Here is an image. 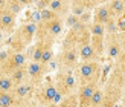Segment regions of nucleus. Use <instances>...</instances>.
<instances>
[{"label":"nucleus","mask_w":125,"mask_h":107,"mask_svg":"<svg viewBox=\"0 0 125 107\" xmlns=\"http://www.w3.org/2000/svg\"><path fill=\"white\" fill-rule=\"evenodd\" d=\"M111 14H110V9H108V6L107 3H99L95 9L92 11V22L93 23H98V24H104L110 22L111 20Z\"/></svg>","instance_id":"14"},{"label":"nucleus","mask_w":125,"mask_h":107,"mask_svg":"<svg viewBox=\"0 0 125 107\" xmlns=\"http://www.w3.org/2000/svg\"><path fill=\"white\" fill-rule=\"evenodd\" d=\"M122 107H125V103H122Z\"/></svg>","instance_id":"35"},{"label":"nucleus","mask_w":125,"mask_h":107,"mask_svg":"<svg viewBox=\"0 0 125 107\" xmlns=\"http://www.w3.org/2000/svg\"><path fill=\"white\" fill-rule=\"evenodd\" d=\"M53 80V84L57 87L58 93L61 95V98H66V96H70L73 93H76L78 89V83H76V78H75L73 72H69V71H57Z\"/></svg>","instance_id":"6"},{"label":"nucleus","mask_w":125,"mask_h":107,"mask_svg":"<svg viewBox=\"0 0 125 107\" xmlns=\"http://www.w3.org/2000/svg\"><path fill=\"white\" fill-rule=\"evenodd\" d=\"M53 107H78V98H76V93H73L70 96H66L62 98L58 104H55Z\"/></svg>","instance_id":"23"},{"label":"nucleus","mask_w":125,"mask_h":107,"mask_svg":"<svg viewBox=\"0 0 125 107\" xmlns=\"http://www.w3.org/2000/svg\"><path fill=\"white\" fill-rule=\"evenodd\" d=\"M3 43H5V35H3L2 32H0V48L3 46Z\"/></svg>","instance_id":"33"},{"label":"nucleus","mask_w":125,"mask_h":107,"mask_svg":"<svg viewBox=\"0 0 125 107\" xmlns=\"http://www.w3.org/2000/svg\"><path fill=\"white\" fill-rule=\"evenodd\" d=\"M14 107H38L34 99H24V101H15Z\"/></svg>","instance_id":"27"},{"label":"nucleus","mask_w":125,"mask_h":107,"mask_svg":"<svg viewBox=\"0 0 125 107\" xmlns=\"http://www.w3.org/2000/svg\"><path fill=\"white\" fill-rule=\"evenodd\" d=\"M104 31H105V37L107 35H115V34H119L117 31V23H116V18H111L110 22H107L104 24Z\"/></svg>","instance_id":"25"},{"label":"nucleus","mask_w":125,"mask_h":107,"mask_svg":"<svg viewBox=\"0 0 125 107\" xmlns=\"http://www.w3.org/2000/svg\"><path fill=\"white\" fill-rule=\"evenodd\" d=\"M104 54L107 55V58L110 60H117L119 55L122 54V43H121V35H107L104 40Z\"/></svg>","instance_id":"9"},{"label":"nucleus","mask_w":125,"mask_h":107,"mask_svg":"<svg viewBox=\"0 0 125 107\" xmlns=\"http://www.w3.org/2000/svg\"><path fill=\"white\" fill-rule=\"evenodd\" d=\"M76 49H78L79 63H84V61H95V60L101 61V60L98 58L96 52L93 51V48H92L90 43H87V45H83V46H79V48H76Z\"/></svg>","instance_id":"16"},{"label":"nucleus","mask_w":125,"mask_h":107,"mask_svg":"<svg viewBox=\"0 0 125 107\" xmlns=\"http://www.w3.org/2000/svg\"><path fill=\"white\" fill-rule=\"evenodd\" d=\"M119 35H121V43H122V51H125V32H122Z\"/></svg>","instance_id":"31"},{"label":"nucleus","mask_w":125,"mask_h":107,"mask_svg":"<svg viewBox=\"0 0 125 107\" xmlns=\"http://www.w3.org/2000/svg\"><path fill=\"white\" fill-rule=\"evenodd\" d=\"M47 9H51L53 14H57L60 18L64 20V17L70 11V2H67V0H49Z\"/></svg>","instance_id":"15"},{"label":"nucleus","mask_w":125,"mask_h":107,"mask_svg":"<svg viewBox=\"0 0 125 107\" xmlns=\"http://www.w3.org/2000/svg\"><path fill=\"white\" fill-rule=\"evenodd\" d=\"M89 31H90V37H98V38H105V31L102 24L98 23H90L89 24Z\"/></svg>","instance_id":"22"},{"label":"nucleus","mask_w":125,"mask_h":107,"mask_svg":"<svg viewBox=\"0 0 125 107\" xmlns=\"http://www.w3.org/2000/svg\"><path fill=\"white\" fill-rule=\"evenodd\" d=\"M122 103H125V92H124V95H122Z\"/></svg>","instance_id":"34"},{"label":"nucleus","mask_w":125,"mask_h":107,"mask_svg":"<svg viewBox=\"0 0 125 107\" xmlns=\"http://www.w3.org/2000/svg\"><path fill=\"white\" fill-rule=\"evenodd\" d=\"M11 52H12V51H11L9 48H8V49H2V51H0V67H3V64L8 61Z\"/></svg>","instance_id":"28"},{"label":"nucleus","mask_w":125,"mask_h":107,"mask_svg":"<svg viewBox=\"0 0 125 107\" xmlns=\"http://www.w3.org/2000/svg\"><path fill=\"white\" fill-rule=\"evenodd\" d=\"M76 23H79V17H76V15H73V14H69L64 17V26H67V29H70V28H73Z\"/></svg>","instance_id":"26"},{"label":"nucleus","mask_w":125,"mask_h":107,"mask_svg":"<svg viewBox=\"0 0 125 107\" xmlns=\"http://www.w3.org/2000/svg\"><path fill=\"white\" fill-rule=\"evenodd\" d=\"M14 90V83L8 75H0V92L5 93H12Z\"/></svg>","instance_id":"21"},{"label":"nucleus","mask_w":125,"mask_h":107,"mask_svg":"<svg viewBox=\"0 0 125 107\" xmlns=\"http://www.w3.org/2000/svg\"><path fill=\"white\" fill-rule=\"evenodd\" d=\"M99 3L96 2H87V0H72L70 2V14L76 15V17H81L85 12H92L93 9L96 8Z\"/></svg>","instance_id":"13"},{"label":"nucleus","mask_w":125,"mask_h":107,"mask_svg":"<svg viewBox=\"0 0 125 107\" xmlns=\"http://www.w3.org/2000/svg\"><path fill=\"white\" fill-rule=\"evenodd\" d=\"M62 29H64V20L62 18H55V20L46 23H37L35 40L55 43V40L62 34Z\"/></svg>","instance_id":"5"},{"label":"nucleus","mask_w":125,"mask_h":107,"mask_svg":"<svg viewBox=\"0 0 125 107\" xmlns=\"http://www.w3.org/2000/svg\"><path fill=\"white\" fill-rule=\"evenodd\" d=\"M102 90H104V101L101 106L116 107V104L121 101L125 92V72L113 66L108 78L105 80V84L102 86Z\"/></svg>","instance_id":"1"},{"label":"nucleus","mask_w":125,"mask_h":107,"mask_svg":"<svg viewBox=\"0 0 125 107\" xmlns=\"http://www.w3.org/2000/svg\"><path fill=\"white\" fill-rule=\"evenodd\" d=\"M53 57H55V52H53V45H49V46H46V48H44V51H43L41 58H40V63L49 67L51 61L53 60Z\"/></svg>","instance_id":"20"},{"label":"nucleus","mask_w":125,"mask_h":107,"mask_svg":"<svg viewBox=\"0 0 125 107\" xmlns=\"http://www.w3.org/2000/svg\"><path fill=\"white\" fill-rule=\"evenodd\" d=\"M110 14L113 18H119L122 15H125V2L124 0H111V2L107 3Z\"/></svg>","instance_id":"17"},{"label":"nucleus","mask_w":125,"mask_h":107,"mask_svg":"<svg viewBox=\"0 0 125 107\" xmlns=\"http://www.w3.org/2000/svg\"><path fill=\"white\" fill-rule=\"evenodd\" d=\"M61 95L58 93L57 87L53 84L52 78L43 80L41 83L35 87L34 92V101L37 103L38 107H53L61 101Z\"/></svg>","instance_id":"3"},{"label":"nucleus","mask_w":125,"mask_h":107,"mask_svg":"<svg viewBox=\"0 0 125 107\" xmlns=\"http://www.w3.org/2000/svg\"><path fill=\"white\" fill-rule=\"evenodd\" d=\"M35 6H37V9H38V11L47 9V6H49V0H40V2H37V3H35Z\"/></svg>","instance_id":"30"},{"label":"nucleus","mask_w":125,"mask_h":107,"mask_svg":"<svg viewBox=\"0 0 125 107\" xmlns=\"http://www.w3.org/2000/svg\"><path fill=\"white\" fill-rule=\"evenodd\" d=\"M35 32H37L35 22H26L20 24L14 31V34L8 38L9 49L12 52H24L35 40Z\"/></svg>","instance_id":"2"},{"label":"nucleus","mask_w":125,"mask_h":107,"mask_svg":"<svg viewBox=\"0 0 125 107\" xmlns=\"http://www.w3.org/2000/svg\"><path fill=\"white\" fill-rule=\"evenodd\" d=\"M79 64L78 49L73 46H62L60 54L57 55V67L58 71H69L75 72V69Z\"/></svg>","instance_id":"7"},{"label":"nucleus","mask_w":125,"mask_h":107,"mask_svg":"<svg viewBox=\"0 0 125 107\" xmlns=\"http://www.w3.org/2000/svg\"><path fill=\"white\" fill-rule=\"evenodd\" d=\"M28 57L24 52H11L8 61L3 64V67H0V75H9L11 72L17 71V69H23L28 66Z\"/></svg>","instance_id":"8"},{"label":"nucleus","mask_w":125,"mask_h":107,"mask_svg":"<svg viewBox=\"0 0 125 107\" xmlns=\"http://www.w3.org/2000/svg\"><path fill=\"white\" fill-rule=\"evenodd\" d=\"M14 95L12 93H5L0 92V107H14Z\"/></svg>","instance_id":"24"},{"label":"nucleus","mask_w":125,"mask_h":107,"mask_svg":"<svg viewBox=\"0 0 125 107\" xmlns=\"http://www.w3.org/2000/svg\"><path fill=\"white\" fill-rule=\"evenodd\" d=\"M75 78H76L78 86L89 84V83H101L102 78V63L101 61H84L79 63L75 69Z\"/></svg>","instance_id":"4"},{"label":"nucleus","mask_w":125,"mask_h":107,"mask_svg":"<svg viewBox=\"0 0 125 107\" xmlns=\"http://www.w3.org/2000/svg\"><path fill=\"white\" fill-rule=\"evenodd\" d=\"M116 23H117V31H119V34L125 32V15L116 18Z\"/></svg>","instance_id":"29"},{"label":"nucleus","mask_w":125,"mask_h":107,"mask_svg":"<svg viewBox=\"0 0 125 107\" xmlns=\"http://www.w3.org/2000/svg\"><path fill=\"white\" fill-rule=\"evenodd\" d=\"M29 2H26V0H6V5H5V9L11 12L12 15H18L20 12L24 9V6H26Z\"/></svg>","instance_id":"18"},{"label":"nucleus","mask_w":125,"mask_h":107,"mask_svg":"<svg viewBox=\"0 0 125 107\" xmlns=\"http://www.w3.org/2000/svg\"><path fill=\"white\" fill-rule=\"evenodd\" d=\"M8 77L12 80L14 86L24 83V81H28V72H26V67H23V69H17V71L11 72V73L8 75Z\"/></svg>","instance_id":"19"},{"label":"nucleus","mask_w":125,"mask_h":107,"mask_svg":"<svg viewBox=\"0 0 125 107\" xmlns=\"http://www.w3.org/2000/svg\"><path fill=\"white\" fill-rule=\"evenodd\" d=\"M5 5H6V0H0V14L5 11Z\"/></svg>","instance_id":"32"},{"label":"nucleus","mask_w":125,"mask_h":107,"mask_svg":"<svg viewBox=\"0 0 125 107\" xmlns=\"http://www.w3.org/2000/svg\"><path fill=\"white\" fill-rule=\"evenodd\" d=\"M49 71V67L41 64V63H35V61H29L26 66V72H28V80L32 84L38 86L43 80H44L46 73Z\"/></svg>","instance_id":"10"},{"label":"nucleus","mask_w":125,"mask_h":107,"mask_svg":"<svg viewBox=\"0 0 125 107\" xmlns=\"http://www.w3.org/2000/svg\"><path fill=\"white\" fill-rule=\"evenodd\" d=\"M15 29H17V17L12 15L11 12H8L5 9L2 14H0V32L9 38V37L14 34Z\"/></svg>","instance_id":"12"},{"label":"nucleus","mask_w":125,"mask_h":107,"mask_svg":"<svg viewBox=\"0 0 125 107\" xmlns=\"http://www.w3.org/2000/svg\"><path fill=\"white\" fill-rule=\"evenodd\" d=\"M35 84H32L31 81H24L21 84L14 86L12 95H14L15 101H24V99H32L34 98V92H35Z\"/></svg>","instance_id":"11"}]
</instances>
